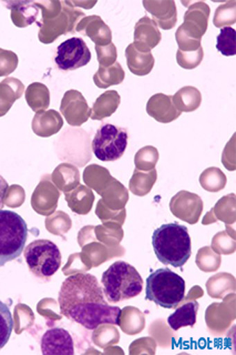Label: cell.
<instances>
[{
	"instance_id": "obj_4",
	"label": "cell",
	"mask_w": 236,
	"mask_h": 355,
	"mask_svg": "<svg viewBox=\"0 0 236 355\" xmlns=\"http://www.w3.org/2000/svg\"><path fill=\"white\" fill-rule=\"evenodd\" d=\"M185 297V281L167 268L153 271L145 282V299L164 309H174Z\"/></svg>"
},
{
	"instance_id": "obj_15",
	"label": "cell",
	"mask_w": 236,
	"mask_h": 355,
	"mask_svg": "<svg viewBox=\"0 0 236 355\" xmlns=\"http://www.w3.org/2000/svg\"><path fill=\"white\" fill-rule=\"evenodd\" d=\"M171 96L163 94H154L147 103V112L158 121H172L180 112H176L171 103Z\"/></svg>"
},
{
	"instance_id": "obj_11",
	"label": "cell",
	"mask_w": 236,
	"mask_h": 355,
	"mask_svg": "<svg viewBox=\"0 0 236 355\" xmlns=\"http://www.w3.org/2000/svg\"><path fill=\"white\" fill-rule=\"evenodd\" d=\"M161 38L162 35L158 31V25L149 17H143L136 22L134 42L136 49L150 53L161 42Z\"/></svg>"
},
{
	"instance_id": "obj_5",
	"label": "cell",
	"mask_w": 236,
	"mask_h": 355,
	"mask_svg": "<svg viewBox=\"0 0 236 355\" xmlns=\"http://www.w3.org/2000/svg\"><path fill=\"white\" fill-rule=\"evenodd\" d=\"M28 225L14 211L0 209V268L19 258L28 239Z\"/></svg>"
},
{
	"instance_id": "obj_9",
	"label": "cell",
	"mask_w": 236,
	"mask_h": 355,
	"mask_svg": "<svg viewBox=\"0 0 236 355\" xmlns=\"http://www.w3.org/2000/svg\"><path fill=\"white\" fill-rule=\"evenodd\" d=\"M91 53L84 39L73 37L59 44L55 58L57 67L62 71H73L89 64Z\"/></svg>"
},
{
	"instance_id": "obj_21",
	"label": "cell",
	"mask_w": 236,
	"mask_h": 355,
	"mask_svg": "<svg viewBox=\"0 0 236 355\" xmlns=\"http://www.w3.org/2000/svg\"><path fill=\"white\" fill-rule=\"evenodd\" d=\"M14 330V319L9 305L0 301V349L9 342Z\"/></svg>"
},
{
	"instance_id": "obj_7",
	"label": "cell",
	"mask_w": 236,
	"mask_h": 355,
	"mask_svg": "<svg viewBox=\"0 0 236 355\" xmlns=\"http://www.w3.org/2000/svg\"><path fill=\"white\" fill-rule=\"evenodd\" d=\"M25 261L31 273L45 280L60 269L62 253L56 243L39 239L25 248Z\"/></svg>"
},
{
	"instance_id": "obj_12",
	"label": "cell",
	"mask_w": 236,
	"mask_h": 355,
	"mask_svg": "<svg viewBox=\"0 0 236 355\" xmlns=\"http://www.w3.org/2000/svg\"><path fill=\"white\" fill-rule=\"evenodd\" d=\"M171 209L174 216L186 220L190 223H195L202 210V201L197 194L182 191L173 198Z\"/></svg>"
},
{
	"instance_id": "obj_8",
	"label": "cell",
	"mask_w": 236,
	"mask_h": 355,
	"mask_svg": "<svg viewBox=\"0 0 236 355\" xmlns=\"http://www.w3.org/2000/svg\"><path fill=\"white\" fill-rule=\"evenodd\" d=\"M129 135L125 128L112 123H102L92 140V151L105 162L119 160L128 147Z\"/></svg>"
},
{
	"instance_id": "obj_3",
	"label": "cell",
	"mask_w": 236,
	"mask_h": 355,
	"mask_svg": "<svg viewBox=\"0 0 236 355\" xmlns=\"http://www.w3.org/2000/svg\"><path fill=\"white\" fill-rule=\"evenodd\" d=\"M103 293L109 302H122L139 295L143 280L139 272L125 261H117L103 272L101 277Z\"/></svg>"
},
{
	"instance_id": "obj_13",
	"label": "cell",
	"mask_w": 236,
	"mask_h": 355,
	"mask_svg": "<svg viewBox=\"0 0 236 355\" xmlns=\"http://www.w3.org/2000/svg\"><path fill=\"white\" fill-rule=\"evenodd\" d=\"M143 6L147 12L152 15L156 25L164 31H169L174 27L176 24V6L174 1H143Z\"/></svg>"
},
{
	"instance_id": "obj_20",
	"label": "cell",
	"mask_w": 236,
	"mask_h": 355,
	"mask_svg": "<svg viewBox=\"0 0 236 355\" xmlns=\"http://www.w3.org/2000/svg\"><path fill=\"white\" fill-rule=\"evenodd\" d=\"M172 98L176 107L184 111L194 110L201 103L200 92L194 87H184Z\"/></svg>"
},
{
	"instance_id": "obj_16",
	"label": "cell",
	"mask_w": 236,
	"mask_h": 355,
	"mask_svg": "<svg viewBox=\"0 0 236 355\" xmlns=\"http://www.w3.org/2000/svg\"><path fill=\"white\" fill-rule=\"evenodd\" d=\"M200 304L197 301H190L181 305L174 313L167 318V324L173 331H178L181 327H194L197 323V311Z\"/></svg>"
},
{
	"instance_id": "obj_10",
	"label": "cell",
	"mask_w": 236,
	"mask_h": 355,
	"mask_svg": "<svg viewBox=\"0 0 236 355\" xmlns=\"http://www.w3.org/2000/svg\"><path fill=\"white\" fill-rule=\"evenodd\" d=\"M40 347L42 354L45 355L75 354L73 336L62 327L49 329L42 336Z\"/></svg>"
},
{
	"instance_id": "obj_28",
	"label": "cell",
	"mask_w": 236,
	"mask_h": 355,
	"mask_svg": "<svg viewBox=\"0 0 236 355\" xmlns=\"http://www.w3.org/2000/svg\"><path fill=\"white\" fill-rule=\"evenodd\" d=\"M7 190H8V183L3 179V175H0V209L3 208Z\"/></svg>"
},
{
	"instance_id": "obj_25",
	"label": "cell",
	"mask_w": 236,
	"mask_h": 355,
	"mask_svg": "<svg viewBox=\"0 0 236 355\" xmlns=\"http://www.w3.org/2000/svg\"><path fill=\"white\" fill-rule=\"evenodd\" d=\"M203 57H204V51H203L202 47L195 51H181L178 49V53H176V61H178L179 66L182 67L184 69H194L197 67L200 66Z\"/></svg>"
},
{
	"instance_id": "obj_26",
	"label": "cell",
	"mask_w": 236,
	"mask_h": 355,
	"mask_svg": "<svg viewBox=\"0 0 236 355\" xmlns=\"http://www.w3.org/2000/svg\"><path fill=\"white\" fill-rule=\"evenodd\" d=\"M18 64V57L12 51L0 49V76H7L15 71Z\"/></svg>"
},
{
	"instance_id": "obj_2",
	"label": "cell",
	"mask_w": 236,
	"mask_h": 355,
	"mask_svg": "<svg viewBox=\"0 0 236 355\" xmlns=\"http://www.w3.org/2000/svg\"><path fill=\"white\" fill-rule=\"evenodd\" d=\"M152 247L164 266L182 268L192 253L189 230L178 222L162 225L153 232Z\"/></svg>"
},
{
	"instance_id": "obj_6",
	"label": "cell",
	"mask_w": 236,
	"mask_h": 355,
	"mask_svg": "<svg viewBox=\"0 0 236 355\" xmlns=\"http://www.w3.org/2000/svg\"><path fill=\"white\" fill-rule=\"evenodd\" d=\"M184 22L175 33L181 51H195L201 47V40L208 31L210 7L203 1L188 3Z\"/></svg>"
},
{
	"instance_id": "obj_1",
	"label": "cell",
	"mask_w": 236,
	"mask_h": 355,
	"mask_svg": "<svg viewBox=\"0 0 236 355\" xmlns=\"http://www.w3.org/2000/svg\"><path fill=\"white\" fill-rule=\"evenodd\" d=\"M58 302L62 314L88 330L101 324L120 325L122 311L107 302L102 286L90 273L68 277L60 288Z\"/></svg>"
},
{
	"instance_id": "obj_24",
	"label": "cell",
	"mask_w": 236,
	"mask_h": 355,
	"mask_svg": "<svg viewBox=\"0 0 236 355\" xmlns=\"http://www.w3.org/2000/svg\"><path fill=\"white\" fill-rule=\"evenodd\" d=\"M225 182H226L225 175L217 168H210L208 171L201 175L203 188L208 191H219L224 188Z\"/></svg>"
},
{
	"instance_id": "obj_27",
	"label": "cell",
	"mask_w": 236,
	"mask_h": 355,
	"mask_svg": "<svg viewBox=\"0 0 236 355\" xmlns=\"http://www.w3.org/2000/svg\"><path fill=\"white\" fill-rule=\"evenodd\" d=\"M96 50H97L98 57H99V61H100L101 67L103 64H111L116 62L117 59V49L114 47V44H109L108 47L102 48L100 46H96Z\"/></svg>"
},
{
	"instance_id": "obj_19",
	"label": "cell",
	"mask_w": 236,
	"mask_h": 355,
	"mask_svg": "<svg viewBox=\"0 0 236 355\" xmlns=\"http://www.w3.org/2000/svg\"><path fill=\"white\" fill-rule=\"evenodd\" d=\"M125 71H123L121 64H112L109 68H103L100 67V69L95 75V83L97 86L101 88H107V87L111 86V85H118V83H122L125 80Z\"/></svg>"
},
{
	"instance_id": "obj_14",
	"label": "cell",
	"mask_w": 236,
	"mask_h": 355,
	"mask_svg": "<svg viewBox=\"0 0 236 355\" xmlns=\"http://www.w3.org/2000/svg\"><path fill=\"white\" fill-rule=\"evenodd\" d=\"M127 61L130 71L136 76H147L152 71L154 67V57L152 53H145L136 49L134 44H131L125 50Z\"/></svg>"
},
{
	"instance_id": "obj_22",
	"label": "cell",
	"mask_w": 236,
	"mask_h": 355,
	"mask_svg": "<svg viewBox=\"0 0 236 355\" xmlns=\"http://www.w3.org/2000/svg\"><path fill=\"white\" fill-rule=\"evenodd\" d=\"M235 29L232 27L221 28V33L217 38V49L223 55H235Z\"/></svg>"
},
{
	"instance_id": "obj_23",
	"label": "cell",
	"mask_w": 236,
	"mask_h": 355,
	"mask_svg": "<svg viewBox=\"0 0 236 355\" xmlns=\"http://www.w3.org/2000/svg\"><path fill=\"white\" fill-rule=\"evenodd\" d=\"M235 1H228L217 7L214 15L213 24L215 27L222 28L235 24Z\"/></svg>"
},
{
	"instance_id": "obj_17",
	"label": "cell",
	"mask_w": 236,
	"mask_h": 355,
	"mask_svg": "<svg viewBox=\"0 0 236 355\" xmlns=\"http://www.w3.org/2000/svg\"><path fill=\"white\" fill-rule=\"evenodd\" d=\"M15 25L24 28L39 19V9L35 3H9Z\"/></svg>"
},
{
	"instance_id": "obj_18",
	"label": "cell",
	"mask_w": 236,
	"mask_h": 355,
	"mask_svg": "<svg viewBox=\"0 0 236 355\" xmlns=\"http://www.w3.org/2000/svg\"><path fill=\"white\" fill-rule=\"evenodd\" d=\"M24 92V85L15 78H7L0 83V108H3V114L7 109L21 96Z\"/></svg>"
}]
</instances>
